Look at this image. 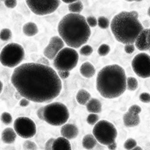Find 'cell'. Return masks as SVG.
<instances>
[{
	"mask_svg": "<svg viewBox=\"0 0 150 150\" xmlns=\"http://www.w3.org/2000/svg\"><path fill=\"white\" fill-rule=\"evenodd\" d=\"M78 61V53L74 48L66 47L62 49L54 59L53 65L57 71L70 72V70H72L77 65Z\"/></svg>",
	"mask_w": 150,
	"mask_h": 150,
	"instance_id": "52a82bcc",
	"label": "cell"
},
{
	"mask_svg": "<svg viewBox=\"0 0 150 150\" xmlns=\"http://www.w3.org/2000/svg\"><path fill=\"white\" fill-rule=\"evenodd\" d=\"M29 102H30V101H29L28 99L23 98L19 101V105L22 106V107H26V106L29 105Z\"/></svg>",
	"mask_w": 150,
	"mask_h": 150,
	"instance_id": "b9f144b4",
	"label": "cell"
},
{
	"mask_svg": "<svg viewBox=\"0 0 150 150\" xmlns=\"http://www.w3.org/2000/svg\"><path fill=\"white\" fill-rule=\"evenodd\" d=\"M79 134L77 127L74 124H65L61 128V134L67 140L75 139Z\"/></svg>",
	"mask_w": 150,
	"mask_h": 150,
	"instance_id": "4fadbf2b",
	"label": "cell"
},
{
	"mask_svg": "<svg viewBox=\"0 0 150 150\" xmlns=\"http://www.w3.org/2000/svg\"><path fill=\"white\" fill-rule=\"evenodd\" d=\"M15 97H16V98H18V99H20V100L22 99V98H22V96H21V95H20V94H19L18 91L15 93Z\"/></svg>",
	"mask_w": 150,
	"mask_h": 150,
	"instance_id": "f6af8a7d",
	"label": "cell"
},
{
	"mask_svg": "<svg viewBox=\"0 0 150 150\" xmlns=\"http://www.w3.org/2000/svg\"><path fill=\"white\" fill-rule=\"evenodd\" d=\"M93 53V48L90 45H84L80 49V54L84 56H89Z\"/></svg>",
	"mask_w": 150,
	"mask_h": 150,
	"instance_id": "f1b7e54d",
	"label": "cell"
},
{
	"mask_svg": "<svg viewBox=\"0 0 150 150\" xmlns=\"http://www.w3.org/2000/svg\"><path fill=\"white\" fill-rule=\"evenodd\" d=\"M127 80L125 70L121 66L107 65L99 70L96 87L102 97L112 99L119 98L126 91Z\"/></svg>",
	"mask_w": 150,
	"mask_h": 150,
	"instance_id": "3957f363",
	"label": "cell"
},
{
	"mask_svg": "<svg viewBox=\"0 0 150 150\" xmlns=\"http://www.w3.org/2000/svg\"><path fill=\"white\" fill-rule=\"evenodd\" d=\"M24 150H37V145L32 141H25L23 143Z\"/></svg>",
	"mask_w": 150,
	"mask_h": 150,
	"instance_id": "1f68e13d",
	"label": "cell"
},
{
	"mask_svg": "<svg viewBox=\"0 0 150 150\" xmlns=\"http://www.w3.org/2000/svg\"><path fill=\"white\" fill-rule=\"evenodd\" d=\"M11 82L22 98L35 103H48L62 91V80L50 66L28 62L15 68Z\"/></svg>",
	"mask_w": 150,
	"mask_h": 150,
	"instance_id": "6da1fadb",
	"label": "cell"
},
{
	"mask_svg": "<svg viewBox=\"0 0 150 150\" xmlns=\"http://www.w3.org/2000/svg\"><path fill=\"white\" fill-rule=\"evenodd\" d=\"M37 116H38V118L40 120H44V106L38 109V111H37Z\"/></svg>",
	"mask_w": 150,
	"mask_h": 150,
	"instance_id": "ab89813d",
	"label": "cell"
},
{
	"mask_svg": "<svg viewBox=\"0 0 150 150\" xmlns=\"http://www.w3.org/2000/svg\"><path fill=\"white\" fill-rule=\"evenodd\" d=\"M83 8V4L82 1H75L69 4V13H75V14H79Z\"/></svg>",
	"mask_w": 150,
	"mask_h": 150,
	"instance_id": "603a6c76",
	"label": "cell"
},
{
	"mask_svg": "<svg viewBox=\"0 0 150 150\" xmlns=\"http://www.w3.org/2000/svg\"><path fill=\"white\" fill-rule=\"evenodd\" d=\"M137 147V142L134 139L129 138L124 143V148L127 150H132Z\"/></svg>",
	"mask_w": 150,
	"mask_h": 150,
	"instance_id": "83f0119b",
	"label": "cell"
},
{
	"mask_svg": "<svg viewBox=\"0 0 150 150\" xmlns=\"http://www.w3.org/2000/svg\"><path fill=\"white\" fill-rule=\"evenodd\" d=\"M4 5H5L7 8L12 9V8L16 7L18 2H17L16 0H5V1H4Z\"/></svg>",
	"mask_w": 150,
	"mask_h": 150,
	"instance_id": "d590c367",
	"label": "cell"
},
{
	"mask_svg": "<svg viewBox=\"0 0 150 150\" xmlns=\"http://www.w3.org/2000/svg\"><path fill=\"white\" fill-rule=\"evenodd\" d=\"M110 51H111V47L107 44H102L98 47V54L100 56H105V55H107L110 53Z\"/></svg>",
	"mask_w": 150,
	"mask_h": 150,
	"instance_id": "4316f807",
	"label": "cell"
},
{
	"mask_svg": "<svg viewBox=\"0 0 150 150\" xmlns=\"http://www.w3.org/2000/svg\"><path fill=\"white\" fill-rule=\"evenodd\" d=\"M58 33L69 47L78 48L84 46L90 39L91 27L83 16L69 13L59 22Z\"/></svg>",
	"mask_w": 150,
	"mask_h": 150,
	"instance_id": "7a4b0ae2",
	"label": "cell"
},
{
	"mask_svg": "<svg viewBox=\"0 0 150 150\" xmlns=\"http://www.w3.org/2000/svg\"><path fill=\"white\" fill-rule=\"evenodd\" d=\"M98 25L102 29H106V28L109 27V25H111L109 19L107 18L104 17V16H100L98 18Z\"/></svg>",
	"mask_w": 150,
	"mask_h": 150,
	"instance_id": "484cf974",
	"label": "cell"
},
{
	"mask_svg": "<svg viewBox=\"0 0 150 150\" xmlns=\"http://www.w3.org/2000/svg\"><path fill=\"white\" fill-rule=\"evenodd\" d=\"M148 34L149 29H144L141 34L138 36L135 41V47L140 51H146L149 50V44H148Z\"/></svg>",
	"mask_w": 150,
	"mask_h": 150,
	"instance_id": "5bb4252c",
	"label": "cell"
},
{
	"mask_svg": "<svg viewBox=\"0 0 150 150\" xmlns=\"http://www.w3.org/2000/svg\"><path fill=\"white\" fill-rule=\"evenodd\" d=\"M11 37H12V33L9 28H3L1 30L0 38L3 41H8L11 39Z\"/></svg>",
	"mask_w": 150,
	"mask_h": 150,
	"instance_id": "d4e9b609",
	"label": "cell"
},
{
	"mask_svg": "<svg viewBox=\"0 0 150 150\" xmlns=\"http://www.w3.org/2000/svg\"><path fill=\"white\" fill-rule=\"evenodd\" d=\"M80 73L83 76L86 77V78H91L92 77L95 73H96V69L95 67L89 62H86L84 63H83L80 67Z\"/></svg>",
	"mask_w": 150,
	"mask_h": 150,
	"instance_id": "ac0fdd59",
	"label": "cell"
},
{
	"mask_svg": "<svg viewBox=\"0 0 150 150\" xmlns=\"http://www.w3.org/2000/svg\"><path fill=\"white\" fill-rule=\"evenodd\" d=\"M86 109L91 113L98 114L102 112V104L97 98H91L86 105Z\"/></svg>",
	"mask_w": 150,
	"mask_h": 150,
	"instance_id": "d6986e66",
	"label": "cell"
},
{
	"mask_svg": "<svg viewBox=\"0 0 150 150\" xmlns=\"http://www.w3.org/2000/svg\"><path fill=\"white\" fill-rule=\"evenodd\" d=\"M132 150H143V149H142L141 147H138V146H137L136 148H134V149H132Z\"/></svg>",
	"mask_w": 150,
	"mask_h": 150,
	"instance_id": "bcb514c9",
	"label": "cell"
},
{
	"mask_svg": "<svg viewBox=\"0 0 150 150\" xmlns=\"http://www.w3.org/2000/svg\"><path fill=\"white\" fill-rule=\"evenodd\" d=\"M132 68L138 76L150 77V55L146 53L138 54L132 61Z\"/></svg>",
	"mask_w": 150,
	"mask_h": 150,
	"instance_id": "8fae6325",
	"label": "cell"
},
{
	"mask_svg": "<svg viewBox=\"0 0 150 150\" xmlns=\"http://www.w3.org/2000/svg\"><path fill=\"white\" fill-rule=\"evenodd\" d=\"M125 52L127 54H132L134 52L135 50V45L134 44H128V45H125Z\"/></svg>",
	"mask_w": 150,
	"mask_h": 150,
	"instance_id": "8d00e7d4",
	"label": "cell"
},
{
	"mask_svg": "<svg viewBox=\"0 0 150 150\" xmlns=\"http://www.w3.org/2000/svg\"><path fill=\"white\" fill-rule=\"evenodd\" d=\"M64 41L60 36H54L50 39L49 43L45 47L43 51L44 56L48 60H53L56 57V55L59 54V52L63 49L64 47Z\"/></svg>",
	"mask_w": 150,
	"mask_h": 150,
	"instance_id": "7c38bea8",
	"label": "cell"
},
{
	"mask_svg": "<svg viewBox=\"0 0 150 150\" xmlns=\"http://www.w3.org/2000/svg\"><path fill=\"white\" fill-rule=\"evenodd\" d=\"M13 129L18 136L24 139L33 137L37 132L35 123L33 120L27 117L17 118L13 124Z\"/></svg>",
	"mask_w": 150,
	"mask_h": 150,
	"instance_id": "30bf717a",
	"label": "cell"
},
{
	"mask_svg": "<svg viewBox=\"0 0 150 150\" xmlns=\"http://www.w3.org/2000/svg\"><path fill=\"white\" fill-rule=\"evenodd\" d=\"M1 120L4 125H10L12 122V117L9 112H3L1 115Z\"/></svg>",
	"mask_w": 150,
	"mask_h": 150,
	"instance_id": "f546056e",
	"label": "cell"
},
{
	"mask_svg": "<svg viewBox=\"0 0 150 150\" xmlns=\"http://www.w3.org/2000/svg\"><path fill=\"white\" fill-rule=\"evenodd\" d=\"M38 32H39V28L37 25L33 22H28L23 25V33L26 36H30V37L34 36L38 33Z\"/></svg>",
	"mask_w": 150,
	"mask_h": 150,
	"instance_id": "7402d4cb",
	"label": "cell"
},
{
	"mask_svg": "<svg viewBox=\"0 0 150 150\" xmlns=\"http://www.w3.org/2000/svg\"><path fill=\"white\" fill-rule=\"evenodd\" d=\"M91 99V94L86 90L82 89L76 94V101L81 105H86Z\"/></svg>",
	"mask_w": 150,
	"mask_h": 150,
	"instance_id": "ffe728a7",
	"label": "cell"
},
{
	"mask_svg": "<svg viewBox=\"0 0 150 150\" xmlns=\"http://www.w3.org/2000/svg\"><path fill=\"white\" fill-rule=\"evenodd\" d=\"M17 135L18 134H16V132L13 128L7 127L2 132L1 139L3 141V142L5 144H12L16 141Z\"/></svg>",
	"mask_w": 150,
	"mask_h": 150,
	"instance_id": "2e32d148",
	"label": "cell"
},
{
	"mask_svg": "<svg viewBox=\"0 0 150 150\" xmlns=\"http://www.w3.org/2000/svg\"><path fill=\"white\" fill-rule=\"evenodd\" d=\"M128 112H131V113H133V114L139 115L142 112V108H141V106H139L137 105H132V106L129 107Z\"/></svg>",
	"mask_w": 150,
	"mask_h": 150,
	"instance_id": "836d02e7",
	"label": "cell"
},
{
	"mask_svg": "<svg viewBox=\"0 0 150 150\" xmlns=\"http://www.w3.org/2000/svg\"><path fill=\"white\" fill-rule=\"evenodd\" d=\"M111 30L118 41L128 45L135 43L144 27L139 20L138 11H123L113 17Z\"/></svg>",
	"mask_w": 150,
	"mask_h": 150,
	"instance_id": "277c9868",
	"label": "cell"
},
{
	"mask_svg": "<svg viewBox=\"0 0 150 150\" xmlns=\"http://www.w3.org/2000/svg\"><path fill=\"white\" fill-rule=\"evenodd\" d=\"M52 150H71V144L64 137H58L54 142Z\"/></svg>",
	"mask_w": 150,
	"mask_h": 150,
	"instance_id": "e0dca14e",
	"label": "cell"
},
{
	"mask_svg": "<svg viewBox=\"0 0 150 150\" xmlns=\"http://www.w3.org/2000/svg\"><path fill=\"white\" fill-rule=\"evenodd\" d=\"M0 84H1V91H3V89H4V85H3V83L1 82V83H0Z\"/></svg>",
	"mask_w": 150,
	"mask_h": 150,
	"instance_id": "7dc6e473",
	"label": "cell"
},
{
	"mask_svg": "<svg viewBox=\"0 0 150 150\" xmlns=\"http://www.w3.org/2000/svg\"><path fill=\"white\" fill-rule=\"evenodd\" d=\"M29 9L39 16H45L56 11L60 6V0H26Z\"/></svg>",
	"mask_w": 150,
	"mask_h": 150,
	"instance_id": "9c48e42d",
	"label": "cell"
},
{
	"mask_svg": "<svg viewBox=\"0 0 150 150\" xmlns=\"http://www.w3.org/2000/svg\"><path fill=\"white\" fill-rule=\"evenodd\" d=\"M37 63H40V64H43V65L49 66V62H48V59H47L46 57H42V58L39 59V60L37 61Z\"/></svg>",
	"mask_w": 150,
	"mask_h": 150,
	"instance_id": "60d3db41",
	"label": "cell"
},
{
	"mask_svg": "<svg viewBox=\"0 0 150 150\" xmlns=\"http://www.w3.org/2000/svg\"><path fill=\"white\" fill-rule=\"evenodd\" d=\"M140 100L142 103H150V94L148 92H143L140 95Z\"/></svg>",
	"mask_w": 150,
	"mask_h": 150,
	"instance_id": "e575fe53",
	"label": "cell"
},
{
	"mask_svg": "<svg viewBox=\"0 0 150 150\" xmlns=\"http://www.w3.org/2000/svg\"><path fill=\"white\" fill-rule=\"evenodd\" d=\"M99 117H98V114H96V113H91V114H89V116L87 117V123L89 124V125H96L99 120Z\"/></svg>",
	"mask_w": 150,
	"mask_h": 150,
	"instance_id": "4dcf8cb0",
	"label": "cell"
},
{
	"mask_svg": "<svg viewBox=\"0 0 150 150\" xmlns=\"http://www.w3.org/2000/svg\"><path fill=\"white\" fill-rule=\"evenodd\" d=\"M123 122H124V125L126 127H137L140 124L141 119H140L139 115L133 114V113L127 112L123 116Z\"/></svg>",
	"mask_w": 150,
	"mask_h": 150,
	"instance_id": "9a60e30c",
	"label": "cell"
},
{
	"mask_svg": "<svg viewBox=\"0 0 150 150\" xmlns=\"http://www.w3.org/2000/svg\"><path fill=\"white\" fill-rule=\"evenodd\" d=\"M107 147H108L109 150H116V149H117V143H116V142H115L112 143L111 145H109V146H107Z\"/></svg>",
	"mask_w": 150,
	"mask_h": 150,
	"instance_id": "7bdbcfd3",
	"label": "cell"
},
{
	"mask_svg": "<svg viewBox=\"0 0 150 150\" xmlns=\"http://www.w3.org/2000/svg\"><path fill=\"white\" fill-rule=\"evenodd\" d=\"M69 118L67 106L60 102L50 103L44 106V121L52 126H63Z\"/></svg>",
	"mask_w": 150,
	"mask_h": 150,
	"instance_id": "5b68a950",
	"label": "cell"
},
{
	"mask_svg": "<svg viewBox=\"0 0 150 150\" xmlns=\"http://www.w3.org/2000/svg\"><path fill=\"white\" fill-rule=\"evenodd\" d=\"M148 14H149V16L150 17V7L149 8V11H148Z\"/></svg>",
	"mask_w": 150,
	"mask_h": 150,
	"instance_id": "c3c4849f",
	"label": "cell"
},
{
	"mask_svg": "<svg viewBox=\"0 0 150 150\" xmlns=\"http://www.w3.org/2000/svg\"><path fill=\"white\" fill-rule=\"evenodd\" d=\"M25 58V50L23 47L18 43L7 44L1 51V64L8 68H17Z\"/></svg>",
	"mask_w": 150,
	"mask_h": 150,
	"instance_id": "8992f818",
	"label": "cell"
},
{
	"mask_svg": "<svg viewBox=\"0 0 150 150\" xmlns=\"http://www.w3.org/2000/svg\"><path fill=\"white\" fill-rule=\"evenodd\" d=\"M55 139H53V138H50L47 142H46V145H45V149L46 150H52L53 148V144H54V142Z\"/></svg>",
	"mask_w": 150,
	"mask_h": 150,
	"instance_id": "74e56055",
	"label": "cell"
},
{
	"mask_svg": "<svg viewBox=\"0 0 150 150\" xmlns=\"http://www.w3.org/2000/svg\"><path fill=\"white\" fill-rule=\"evenodd\" d=\"M83 147L85 149L91 150L94 149L98 143V141L96 140V138L94 137L93 134H86L83 138Z\"/></svg>",
	"mask_w": 150,
	"mask_h": 150,
	"instance_id": "44dd1931",
	"label": "cell"
},
{
	"mask_svg": "<svg viewBox=\"0 0 150 150\" xmlns=\"http://www.w3.org/2000/svg\"><path fill=\"white\" fill-rule=\"evenodd\" d=\"M57 73L61 79H66L69 76V72L68 71H57Z\"/></svg>",
	"mask_w": 150,
	"mask_h": 150,
	"instance_id": "f35d334b",
	"label": "cell"
},
{
	"mask_svg": "<svg viewBox=\"0 0 150 150\" xmlns=\"http://www.w3.org/2000/svg\"><path fill=\"white\" fill-rule=\"evenodd\" d=\"M93 135L100 144L109 146L115 142L118 132L112 123L107 120H99L93 128Z\"/></svg>",
	"mask_w": 150,
	"mask_h": 150,
	"instance_id": "ba28073f",
	"label": "cell"
},
{
	"mask_svg": "<svg viewBox=\"0 0 150 150\" xmlns=\"http://www.w3.org/2000/svg\"><path fill=\"white\" fill-rule=\"evenodd\" d=\"M148 44H149V50L150 52V28L149 29V34H148Z\"/></svg>",
	"mask_w": 150,
	"mask_h": 150,
	"instance_id": "ee69618b",
	"label": "cell"
},
{
	"mask_svg": "<svg viewBox=\"0 0 150 150\" xmlns=\"http://www.w3.org/2000/svg\"><path fill=\"white\" fill-rule=\"evenodd\" d=\"M86 21L90 27H95L98 25V18L94 16H89L86 18Z\"/></svg>",
	"mask_w": 150,
	"mask_h": 150,
	"instance_id": "d6a6232c",
	"label": "cell"
},
{
	"mask_svg": "<svg viewBox=\"0 0 150 150\" xmlns=\"http://www.w3.org/2000/svg\"><path fill=\"white\" fill-rule=\"evenodd\" d=\"M138 85H139V83H138L136 78H134L133 76L127 77V89L128 91H135L138 88Z\"/></svg>",
	"mask_w": 150,
	"mask_h": 150,
	"instance_id": "cb8c5ba5",
	"label": "cell"
}]
</instances>
